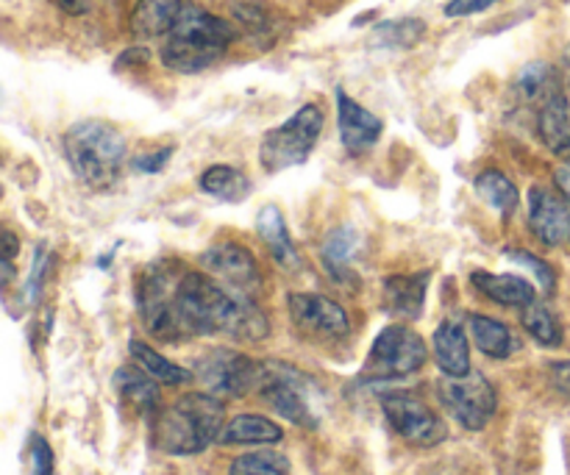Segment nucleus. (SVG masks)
Masks as SVG:
<instances>
[{
	"instance_id": "1",
	"label": "nucleus",
	"mask_w": 570,
	"mask_h": 475,
	"mask_svg": "<svg viewBox=\"0 0 570 475\" xmlns=\"http://www.w3.org/2000/svg\"><path fill=\"white\" fill-rule=\"evenodd\" d=\"M178 309L189 337L198 334H228L234 339L259 343L271 331L265 311L256 306L254 295L239 293L217 281L209 273L184 270L178 281Z\"/></svg>"
},
{
	"instance_id": "2",
	"label": "nucleus",
	"mask_w": 570,
	"mask_h": 475,
	"mask_svg": "<svg viewBox=\"0 0 570 475\" xmlns=\"http://www.w3.org/2000/svg\"><path fill=\"white\" fill-rule=\"evenodd\" d=\"M232 42L234 28L226 20L195 3H184L170 31L161 37L159 56L167 70L193 76L217 65Z\"/></svg>"
},
{
	"instance_id": "3",
	"label": "nucleus",
	"mask_w": 570,
	"mask_h": 475,
	"mask_svg": "<svg viewBox=\"0 0 570 475\" xmlns=\"http://www.w3.org/2000/svg\"><path fill=\"white\" fill-rule=\"evenodd\" d=\"M223 420H226V409L217 395H181L176 404L156 415L154 445L170 456L200 454L212 443H220V434L226 428Z\"/></svg>"
},
{
	"instance_id": "4",
	"label": "nucleus",
	"mask_w": 570,
	"mask_h": 475,
	"mask_svg": "<svg viewBox=\"0 0 570 475\" xmlns=\"http://www.w3.org/2000/svg\"><path fill=\"white\" fill-rule=\"evenodd\" d=\"M65 154L72 172L87 187H109L126 161V139L109 122L87 120L65 133Z\"/></svg>"
},
{
	"instance_id": "5",
	"label": "nucleus",
	"mask_w": 570,
	"mask_h": 475,
	"mask_svg": "<svg viewBox=\"0 0 570 475\" xmlns=\"http://www.w3.org/2000/svg\"><path fill=\"white\" fill-rule=\"evenodd\" d=\"M184 276V267L176 261H159L148 267L137 284V309L142 317V326L154 337L165 343H178L187 339V326L178 309V281Z\"/></svg>"
},
{
	"instance_id": "6",
	"label": "nucleus",
	"mask_w": 570,
	"mask_h": 475,
	"mask_svg": "<svg viewBox=\"0 0 570 475\" xmlns=\"http://www.w3.org/2000/svg\"><path fill=\"white\" fill-rule=\"evenodd\" d=\"M323 131V111L321 106L306 103L282 122L278 128L267 131L259 145V161L267 172H282L287 167H298L309 159L317 139Z\"/></svg>"
},
{
	"instance_id": "7",
	"label": "nucleus",
	"mask_w": 570,
	"mask_h": 475,
	"mask_svg": "<svg viewBox=\"0 0 570 475\" xmlns=\"http://www.w3.org/2000/svg\"><path fill=\"white\" fill-rule=\"evenodd\" d=\"M256 393L284 417L301 428H317L315 409V384L298 373L295 367L265 362L262 384Z\"/></svg>"
},
{
	"instance_id": "8",
	"label": "nucleus",
	"mask_w": 570,
	"mask_h": 475,
	"mask_svg": "<svg viewBox=\"0 0 570 475\" xmlns=\"http://www.w3.org/2000/svg\"><path fill=\"white\" fill-rule=\"evenodd\" d=\"M426 365V343L406 326H387L379 331L371 356L362 367V382H393L417 373Z\"/></svg>"
},
{
	"instance_id": "9",
	"label": "nucleus",
	"mask_w": 570,
	"mask_h": 475,
	"mask_svg": "<svg viewBox=\"0 0 570 475\" xmlns=\"http://www.w3.org/2000/svg\"><path fill=\"white\" fill-rule=\"evenodd\" d=\"M438 395L449 415L468 432H482L490 417L495 415V406H499V395L482 373L445 376L438 384Z\"/></svg>"
},
{
	"instance_id": "10",
	"label": "nucleus",
	"mask_w": 570,
	"mask_h": 475,
	"mask_svg": "<svg viewBox=\"0 0 570 475\" xmlns=\"http://www.w3.org/2000/svg\"><path fill=\"white\" fill-rule=\"evenodd\" d=\"M265 373V362H254L234 350H212L198 359L195 376L206 384L217 398H239V395L256 393Z\"/></svg>"
},
{
	"instance_id": "11",
	"label": "nucleus",
	"mask_w": 570,
	"mask_h": 475,
	"mask_svg": "<svg viewBox=\"0 0 570 475\" xmlns=\"http://www.w3.org/2000/svg\"><path fill=\"white\" fill-rule=\"evenodd\" d=\"M382 409L395 434H401L406 443L417 445V448H432V445L443 443L445 434H449L443 420L412 393L384 395Z\"/></svg>"
},
{
	"instance_id": "12",
	"label": "nucleus",
	"mask_w": 570,
	"mask_h": 475,
	"mask_svg": "<svg viewBox=\"0 0 570 475\" xmlns=\"http://www.w3.org/2000/svg\"><path fill=\"white\" fill-rule=\"evenodd\" d=\"M289 317H293L295 326L301 328L309 337H323V339H343L348 337L351 323L348 315L340 304H334L326 295H306L295 293L287 298Z\"/></svg>"
},
{
	"instance_id": "13",
	"label": "nucleus",
	"mask_w": 570,
	"mask_h": 475,
	"mask_svg": "<svg viewBox=\"0 0 570 475\" xmlns=\"http://www.w3.org/2000/svg\"><path fill=\"white\" fill-rule=\"evenodd\" d=\"M200 267H204L212 278L239 289V293L256 295L262 287L259 265H256L254 256L237 243H223L209 248L200 256Z\"/></svg>"
},
{
	"instance_id": "14",
	"label": "nucleus",
	"mask_w": 570,
	"mask_h": 475,
	"mask_svg": "<svg viewBox=\"0 0 570 475\" xmlns=\"http://www.w3.org/2000/svg\"><path fill=\"white\" fill-rule=\"evenodd\" d=\"M529 222H532L534 237L543 245L549 248L566 245L570 239V200L557 198L543 187H534L529 192Z\"/></svg>"
},
{
	"instance_id": "15",
	"label": "nucleus",
	"mask_w": 570,
	"mask_h": 475,
	"mask_svg": "<svg viewBox=\"0 0 570 475\" xmlns=\"http://www.w3.org/2000/svg\"><path fill=\"white\" fill-rule=\"evenodd\" d=\"M337 126L348 154H365L382 137V120L371 115L365 106L356 103L354 98H348L345 89H337Z\"/></svg>"
},
{
	"instance_id": "16",
	"label": "nucleus",
	"mask_w": 570,
	"mask_h": 475,
	"mask_svg": "<svg viewBox=\"0 0 570 475\" xmlns=\"http://www.w3.org/2000/svg\"><path fill=\"white\" fill-rule=\"evenodd\" d=\"M429 273L415 276H393L384 281V311L401 320H417L426 304Z\"/></svg>"
},
{
	"instance_id": "17",
	"label": "nucleus",
	"mask_w": 570,
	"mask_h": 475,
	"mask_svg": "<svg viewBox=\"0 0 570 475\" xmlns=\"http://www.w3.org/2000/svg\"><path fill=\"white\" fill-rule=\"evenodd\" d=\"M434 359L445 376H468L471 373V345L460 323L445 320L434 331Z\"/></svg>"
},
{
	"instance_id": "18",
	"label": "nucleus",
	"mask_w": 570,
	"mask_h": 475,
	"mask_svg": "<svg viewBox=\"0 0 570 475\" xmlns=\"http://www.w3.org/2000/svg\"><path fill=\"white\" fill-rule=\"evenodd\" d=\"M256 234H259L262 243L267 245L273 259L284 267V270H301L298 250H295L293 239L287 234V222H284L282 211L276 206H265V209L256 215Z\"/></svg>"
},
{
	"instance_id": "19",
	"label": "nucleus",
	"mask_w": 570,
	"mask_h": 475,
	"mask_svg": "<svg viewBox=\"0 0 570 475\" xmlns=\"http://www.w3.org/2000/svg\"><path fill=\"white\" fill-rule=\"evenodd\" d=\"M538 133L554 154H570V103L562 89L538 109Z\"/></svg>"
},
{
	"instance_id": "20",
	"label": "nucleus",
	"mask_w": 570,
	"mask_h": 475,
	"mask_svg": "<svg viewBox=\"0 0 570 475\" xmlns=\"http://www.w3.org/2000/svg\"><path fill=\"white\" fill-rule=\"evenodd\" d=\"M150 373L142 367H120L115 376V389L128 406L139 412V415H154L159 412V387Z\"/></svg>"
},
{
	"instance_id": "21",
	"label": "nucleus",
	"mask_w": 570,
	"mask_h": 475,
	"mask_svg": "<svg viewBox=\"0 0 570 475\" xmlns=\"http://www.w3.org/2000/svg\"><path fill=\"white\" fill-rule=\"evenodd\" d=\"M356 248H360V234L354 228L343 226L334 228L323 243V265L332 281L337 284H354V273H351V261H354Z\"/></svg>"
},
{
	"instance_id": "22",
	"label": "nucleus",
	"mask_w": 570,
	"mask_h": 475,
	"mask_svg": "<svg viewBox=\"0 0 570 475\" xmlns=\"http://www.w3.org/2000/svg\"><path fill=\"white\" fill-rule=\"evenodd\" d=\"M473 287L482 295H488L490 300L501 306H529L532 300H538V293L529 281H523L521 276H493V273L476 270L471 276Z\"/></svg>"
},
{
	"instance_id": "23",
	"label": "nucleus",
	"mask_w": 570,
	"mask_h": 475,
	"mask_svg": "<svg viewBox=\"0 0 570 475\" xmlns=\"http://www.w3.org/2000/svg\"><path fill=\"white\" fill-rule=\"evenodd\" d=\"M181 0H139L131 14V31L139 39L165 37L181 11Z\"/></svg>"
},
{
	"instance_id": "24",
	"label": "nucleus",
	"mask_w": 570,
	"mask_h": 475,
	"mask_svg": "<svg viewBox=\"0 0 570 475\" xmlns=\"http://www.w3.org/2000/svg\"><path fill=\"white\" fill-rule=\"evenodd\" d=\"M284 432L259 415H239L232 423H226L220 434L223 445H273L282 443Z\"/></svg>"
},
{
	"instance_id": "25",
	"label": "nucleus",
	"mask_w": 570,
	"mask_h": 475,
	"mask_svg": "<svg viewBox=\"0 0 570 475\" xmlns=\"http://www.w3.org/2000/svg\"><path fill=\"white\" fill-rule=\"evenodd\" d=\"M198 187L204 189L212 198L223 200V204H243L245 198H250L254 187H250L248 176H243L239 170L226 165H215L200 176Z\"/></svg>"
},
{
	"instance_id": "26",
	"label": "nucleus",
	"mask_w": 570,
	"mask_h": 475,
	"mask_svg": "<svg viewBox=\"0 0 570 475\" xmlns=\"http://www.w3.org/2000/svg\"><path fill=\"white\" fill-rule=\"evenodd\" d=\"M560 76L554 72V67L546 65V61H532V65L523 67L515 78V95L527 103L543 106L551 95L560 92Z\"/></svg>"
},
{
	"instance_id": "27",
	"label": "nucleus",
	"mask_w": 570,
	"mask_h": 475,
	"mask_svg": "<svg viewBox=\"0 0 570 475\" xmlns=\"http://www.w3.org/2000/svg\"><path fill=\"white\" fill-rule=\"evenodd\" d=\"M468 328H471L473 343H476L479 350H482L484 356H490V359H507V356L512 354V348H515L510 328H507L504 323L493 320V317L471 315Z\"/></svg>"
},
{
	"instance_id": "28",
	"label": "nucleus",
	"mask_w": 570,
	"mask_h": 475,
	"mask_svg": "<svg viewBox=\"0 0 570 475\" xmlns=\"http://www.w3.org/2000/svg\"><path fill=\"white\" fill-rule=\"evenodd\" d=\"M473 187H476L479 198H482L488 206H493L501 217L515 215L518 189H515V184H512L501 170L479 172L476 181H473Z\"/></svg>"
},
{
	"instance_id": "29",
	"label": "nucleus",
	"mask_w": 570,
	"mask_h": 475,
	"mask_svg": "<svg viewBox=\"0 0 570 475\" xmlns=\"http://www.w3.org/2000/svg\"><path fill=\"white\" fill-rule=\"evenodd\" d=\"M128 350H131L134 362H137L139 367H142L145 373H150V376L156 378L159 384H167V387H178V384H189L195 378L193 370H187V367H178L173 365V362H167L165 356L156 354L154 348H148L145 343H139V339H134L131 345H128Z\"/></svg>"
},
{
	"instance_id": "30",
	"label": "nucleus",
	"mask_w": 570,
	"mask_h": 475,
	"mask_svg": "<svg viewBox=\"0 0 570 475\" xmlns=\"http://www.w3.org/2000/svg\"><path fill=\"white\" fill-rule=\"evenodd\" d=\"M423 33H426V26H423L421 20H415V17H404V20H390V22H382V26H376L371 42L379 44V48L406 50L412 48V44L421 42Z\"/></svg>"
},
{
	"instance_id": "31",
	"label": "nucleus",
	"mask_w": 570,
	"mask_h": 475,
	"mask_svg": "<svg viewBox=\"0 0 570 475\" xmlns=\"http://www.w3.org/2000/svg\"><path fill=\"white\" fill-rule=\"evenodd\" d=\"M521 323L523 328H527L529 337L538 339V343L546 345V348H557V345L562 343V326L543 304H538V300L523 306Z\"/></svg>"
},
{
	"instance_id": "32",
	"label": "nucleus",
	"mask_w": 570,
	"mask_h": 475,
	"mask_svg": "<svg viewBox=\"0 0 570 475\" xmlns=\"http://www.w3.org/2000/svg\"><path fill=\"white\" fill-rule=\"evenodd\" d=\"M289 465L284 456L273 451H259V454L237 456L228 467V475H287Z\"/></svg>"
},
{
	"instance_id": "33",
	"label": "nucleus",
	"mask_w": 570,
	"mask_h": 475,
	"mask_svg": "<svg viewBox=\"0 0 570 475\" xmlns=\"http://www.w3.org/2000/svg\"><path fill=\"white\" fill-rule=\"evenodd\" d=\"M507 259H512V261H515V265H521V267H527V270H532L534 278H538L540 289H543L546 295L554 293L557 273H554V267L549 265V261H543V259H540V256H534L532 250H523V248H510V250H507Z\"/></svg>"
},
{
	"instance_id": "34",
	"label": "nucleus",
	"mask_w": 570,
	"mask_h": 475,
	"mask_svg": "<svg viewBox=\"0 0 570 475\" xmlns=\"http://www.w3.org/2000/svg\"><path fill=\"white\" fill-rule=\"evenodd\" d=\"M31 465L33 475H53V454L42 437L31 439Z\"/></svg>"
},
{
	"instance_id": "35",
	"label": "nucleus",
	"mask_w": 570,
	"mask_h": 475,
	"mask_svg": "<svg viewBox=\"0 0 570 475\" xmlns=\"http://www.w3.org/2000/svg\"><path fill=\"white\" fill-rule=\"evenodd\" d=\"M495 3H499V0H451V3L445 6V14L468 17V14H476V11L490 9V6H495Z\"/></svg>"
},
{
	"instance_id": "36",
	"label": "nucleus",
	"mask_w": 570,
	"mask_h": 475,
	"mask_svg": "<svg viewBox=\"0 0 570 475\" xmlns=\"http://www.w3.org/2000/svg\"><path fill=\"white\" fill-rule=\"evenodd\" d=\"M549 378H551V384H554L557 393L566 395V398L570 400V362H551Z\"/></svg>"
},
{
	"instance_id": "37",
	"label": "nucleus",
	"mask_w": 570,
	"mask_h": 475,
	"mask_svg": "<svg viewBox=\"0 0 570 475\" xmlns=\"http://www.w3.org/2000/svg\"><path fill=\"white\" fill-rule=\"evenodd\" d=\"M170 156H173V148L159 150V154L137 156V159H134V170H139V172H159L161 167L167 165V159H170Z\"/></svg>"
},
{
	"instance_id": "38",
	"label": "nucleus",
	"mask_w": 570,
	"mask_h": 475,
	"mask_svg": "<svg viewBox=\"0 0 570 475\" xmlns=\"http://www.w3.org/2000/svg\"><path fill=\"white\" fill-rule=\"evenodd\" d=\"M48 259V254H45V248H39L37 250V259H33V270H31V281H28V300H37V295H39V287H42V261Z\"/></svg>"
},
{
	"instance_id": "39",
	"label": "nucleus",
	"mask_w": 570,
	"mask_h": 475,
	"mask_svg": "<svg viewBox=\"0 0 570 475\" xmlns=\"http://www.w3.org/2000/svg\"><path fill=\"white\" fill-rule=\"evenodd\" d=\"M554 181H557V189H560V192L570 200V161H566V165L557 167Z\"/></svg>"
},
{
	"instance_id": "40",
	"label": "nucleus",
	"mask_w": 570,
	"mask_h": 475,
	"mask_svg": "<svg viewBox=\"0 0 570 475\" xmlns=\"http://www.w3.org/2000/svg\"><path fill=\"white\" fill-rule=\"evenodd\" d=\"M59 6L67 14H83L89 9V0H59Z\"/></svg>"
},
{
	"instance_id": "41",
	"label": "nucleus",
	"mask_w": 570,
	"mask_h": 475,
	"mask_svg": "<svg viewBox=\"0 0 570 475\" xmlns=\"http://www.w3.org/2000/svg\"><path fill=\"white\" fill-rule=\"evenodd\" d=\"M3 243H6L3 259H14V254H17V239L11 237V231H3Z\"/></svg>"
},
{
	"instance_id": "42",
	"label": "nucleus",
	"mask_w": 570,
	"mask_h": 475,
	"mask_svg": "<svg viewBox=\"0 0 570 475\" xmlns=\"http://www.w3.org/2000/svg\"><path fill=\"white\" fill-rule=\"evenodd\" d=\"M568 70H570V50H568Z\"/></svg>"
},
{
	"instance_id": "43",
	"label": "nucleus",
	"mask_w": 570,
	"mask_h": 475,
	"mask_svg": "<svg viewBox=\"0 0 570 475\" xmlns=\"http://www.w3.org/2000/svg\"><path fill=\"white\" fill-rule=\"evenodd\" d=\"M568 156H570V154H568Z\"/></svg>"
}]
</instances>
